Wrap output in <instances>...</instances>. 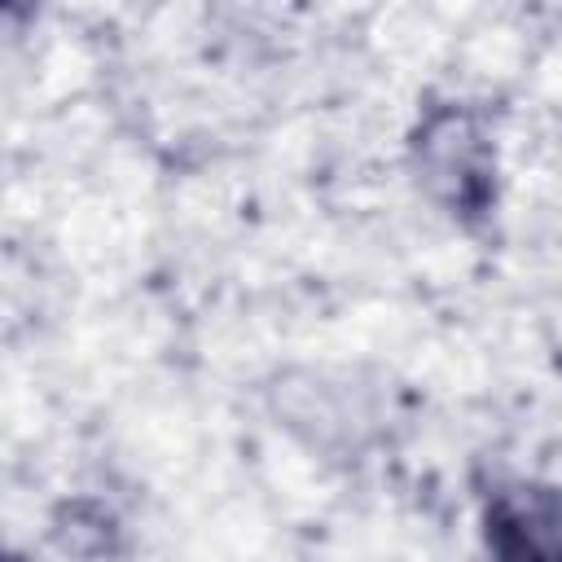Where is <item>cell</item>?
I'll list each match as a JSON object with an SVG mask.
<instances>
[{"label": "cell", "instance_id": "1", "mask_svg": "<svg viewBox=\"0 0 562 562\" xmlns=\"http://www.w3.org/2000/svg\"><path fill=\"white\" fill-rule=\"evenodd\" d=\"M483 540L496 562H562V492L549 483H501L483 505Z\"/></svg>", "mask_w": 562, "mask_h": 562}]
</instances>
